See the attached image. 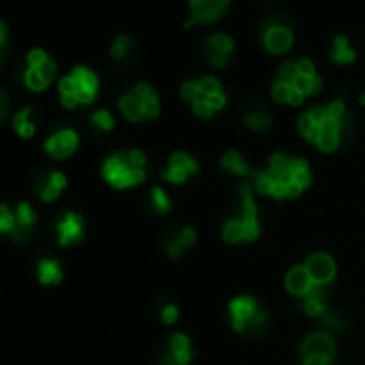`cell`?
Here are the masks:
<instances>
[{
	"instance_id": "obj_12",
	"label": "cell",
	"mask_w": 365,
	"mask_h": 365,
	"mask_svg": "<svg viewBox=\"0 0 365 365\" xmlns=\"http://www.w3.org/2000/svg\"><path fill=\"white\" fill-rule=\"evenodd\" d=\"M243 228H245V241H254L260 235V224H258V213H256V202L252 196V187H243Z\"/></svg>"
},
{
	"instance_id": "obj_47",
	"label": "cell",
	"mask_w": 365,
	"mask_h": 365,
	"mask_svg": "<svg viewBox=\"0 0 365 365\" xmlns=\"http://www.w3.org/2000/svg\"><path fill=\"white\" fill-rule=\"evenodd\" d=\"M162 318H164V322L172 325V322L179 320V310H176L174 305H166V308L162 310Z\"/></svg>"
},
{
	"instance_id": "obj_24",
	"label": "cell",
	"mask_w": 365,
	"mask_h": 365,
	"mask_svg": "<svg viewBox=\"0 0 365 365\" xmlns=\"http://www.w3.org/2000/svg\"><path fill=\"white\" fill-rule=\"evenodd\" d=\"M245 125L249 129H256V131H264L271 127V114L264 110V108H256V110H249L245 114Z\"/></svg>"
},
{
	"instance_id": "obj_51",
	"label": "cell",
	"mask_w": 365,
	"mask_h": 365,
	"mask_svg": "<svg viewBox=\"0 0 365 365\" xmlns=\"http://www.w3.org/2000/svg\"><path fill=\"white\" fill-rule=\"evenodd\" d=\"M303 189H305V187H301V185H297V183L288 181V198H297V196H301Z\"/></svg>"
},
{
	"instance_id": "obj_4",
	"label": "cell",
	"mask_w": 365,
	"mask_h": 365,
	"mask_svg": "<svg viewBox=\"0 0 365 365\" xmlns=\"http://www.w3.org/2000/svg\"><path fill=\"white\" fill-rule=\"evenodd\" d=\"M54 232H56V241L62 247L76 245L84 239V219L78 213H64L58 222L54 224Z\"/></svg>"
},
{
	"instance_id": "obj_37",
	"label": "cell",
	"mask_w": 365,
	"mask_h": 365,
	"mask_svg": "<svg viewBox=\"0 0 365 365\" xmlns=\"http://www.w3.org/2000/svg\"><path fill=\"white\" fill-rule=\"evenodd\" d=\"M11 114V99H9V93L0 86V123L7 120Z\"/></svg>"
},
{
	"instance_id": "obj_32",
	"label": "cell",
	"mask_w": 365,
	"mask_h": 365,
	"mask_svg": "<svg viewBox=\"0 0 365 365\" xmlns=\"http://www.w3.org/2000/svg\"><path fill=\"white\" fill-rule=\"evenodd\" d=\"M299 78V69H297V62H292V60H288V62H283L281 67H279V82H286V84H292Z\"/></svg>"
},
{
	"instance_id": "obj_49",
	"label": "cell",
	"mask_w": 365,
	"mask_h": 365,
	"mask_svg": "<svg viewBox=\"0 0 365 365\" xmlns=\"http://www.w3.org/2000/svg\"><path fill=\"white\" fill-rule=\"evenodd\" d=\"M303 99H305V95H303L301 91L292 89V91H290V97H288V103H290V106H301Z\"/></svg>"
},
{
	"instance_id": "obj_42",
	"label": "cell",
	"mask_w": 365,
	"mask_h": 365,
	"mask_svg": "<svg viewBox=\"0 0 365 365\" xmlns=\"http://www.w3.org/2000/svg\"><path fill=\"white\" fill-rule=\"evenodd\" d=\"M191 106H193V112H196L200 118H210V116H213V112H215V110H213V108L202 99V97H200L196 103H191Z\"/></svg>"
},
{
	"instance_id": "obj_9",
	"label": "cell",
	"mask_w": 365,
	"mask_h": 365,
	"mask_svg": "<svg viewBox=\"0 0 365 365\" xmlns=\"http://www.w3.org/2000/svg\"><path fill=\"white\" fill-rule=\"evenodd\" d=\"M305 269L316 286H327L335 277V262L327 254H314L308 262Z\"/></svg>"
},
{
	"instance_id": "obj_13",
	"label": "cell",
	"mask_w": 365,
	"mask_h": 365,
	"mask_svg": "<svg viewBox=\"0 0 365 365\" xmlns=\"http://www.w3.org/2000/svg\"><path fill=\"white\" fill-rule=\"evenodd\" d=\"M264 45L273 54H283L292 47V33L288 26H271L264 30Z\"/></svg>"
},
{
	"instance_id": "obj_45",
	"label": "cell",
	"mask_w": 365,
	"mask_h": 365,
	"mask_svg": "<svg viewBox=\"0 0 365 365\" xmlns=\"http://www.w3.org/2000/svg\"><path fill=\"white\" fill-rule=\"evenodd\" d=\"M213 110H219V108H224L226 106V97L222 93H217V95H210V97H202Z\"/></svg>"
},
{
	"instance_id": "obj_18",
	"label": "cell",
	"mask_w": 365,
	"mask_h": 365,
	"mask_svg": "<svg viewBox=\"0 0 365 365\" xmlns=\"http://www.w3.org/2000/svg\"><path fill=\"white\" fill-rule=\"evenodd\" d=\"M110 54H112L114 60H118L123 64H129L135 58V41L131 37H127V35H120V37H116Z\"/></svg>"
},
{
	"instance_id": "obj_23",
	"label": "cell",
	"mask_w": 365,
	"mask_h": 365,
	"mask_svg": "<svg viewBox=\"0 0 365 365\" xmlns=\"http://www.w3.org/2000/svg\"><path fill=\"white\" fill-rule=\"evenodd\" d=\"M290 162H292V159H288V157H286V155H281V153L273 155V157H271V164H269L266 174H269L273 181H286V183H288Z\"/></svg>"
},
{
	"instance_id": "obj_20",
	"label": "cell",
	"mask_w": 365,
	"mask_h": 365,
	"mask_svg": "<svg viewBox=\"0 0 365 365\" xmlns=\"http://www.w3.org/2000/svg\"><path fill=\"white\" fill-rule=\"evenodd\" d=\"M288 181L297 183L301 187H308L312 183V174H310V166L305 159H292L290 162V172H288Z\"/></svg>"
},
{
	"instance_id": "obj_21",
	"label": "cell",
	"mask_w": 365,
	"mask_h": 365,
	"mask_svg": "<svg viewBox=\"0 0 365 365\" xmlns=\"http://www.w3.org/2000/svg\"><path fill=\"white\" fill-rule=\"evenodd\" d=\"M331 58H333V62H337V64H348V62H354L356 52L350 47V43H348L346 37H337V39L333 41Z\"/></svg>"
},
{
	"instance_id": "obj_53",
	"label": "cell",
	"mask_w": 365,
	"mask_h": 365,
	"mask_svg": "<svg viewBox=\"0 0 365 365\" xmlns=\"http://www.w3.org/2000/svg\"><path fill=\"white\" fill-rule=\"evenodd\" d=\"M7 54H9V41H5V43H0V64H3V62H5Z\"/></svg>"
},
{
	"instance_id": "obj_15",
	"label": "cell",
	"mask_w": 365,
	"mask_h": 365,
	"mask_svg": "<svg viewBox=\"0 0 365 365\" xmlns=\"http://www.w3.org/2000/svg\"><path fill=\"white\" fill-rule=\"evenodd\" d=\"M64 273H62V266L56 258H41L37 262V279L41 286H58L62 281Z\"/></svg>"
},
{
	"instance_id": "obj_40",
	"label": "cell",
	"mask_w": 365,
	"mask_h": 365,
	"mask_svg": "<svg viewBox=\"0 0 365 365\" xmlns=\"http://www.w3.org/2000/svg\"><path fill=\"white\" fill-rule=\"evenodd\" d=\"M176 239H179V243L187 249V247H191V245L196 243V232H193L191 228H181L179 235H176Z\"/></svg>"
},
{
	"instance_id": "obj_29",
	"label": "cell",
	"mask_w": 365,
	"mask_h": 365,
	"mask_svg": "<svg viewBox=\"0 0 365 365\" xmlns=\"http://www.w3.org/2000/svg\"><path fill=\"white\" fill-rule=\"evenodd\" d=\"M264 329H266V314L258 310V312L249 318L245 333H247V335H252V337H256V335L264 333Z\"/></svg>"
},
{
	"instance_id": "obj_44",
	"label": "cell",
	"mask_w": 365,
	"mask_h": 365,
	"mask_svg": "<svg viewBox=\"0 0 365 365\" xmlns=\"http://www.w3.org/2000/svg\"><path fill=\"white\" fill-rule=\"evenodd\" d=\"M271 196L273 198H288V183L286 181H273V187H271Z\"/></svg>"
},
{
	"instance_id": "obj_10",
	"label": "cell",
	"mask_w": 365,
	"mask_h": 365,
	"mask_svg": "<svg viewBox=\"0 0 365 365\" xmlns=\"http://www.w3.org/2000/svg\"><path fill=\"white\" fill-rule=\"evenodd\" d=\"M301 354H303V359H308V356H325V359L331 361L333 354H335V342H333V337L327 335V333H312V335L303 342Z\"/></svg>"
},
{
	"instance_id": "obj_41",
	"label": "cell",
	"mask_w": 365,
	"mask_h": 365,
	"mask_svg": "<svg viewBox=\"0 0 365 365\" xmlns=\"http://www.w3.org/2000/svg\"><path fill=\"white\" fill-rule=\"evenodd\" d=\"M183 249H185V247L179 243V239H176V237H170V239L166 241V252H168V256H170V258H174V260H176V258H181Z\"/></svg>"
},
{
	"instance_id": "obj_52",
	"label": "cell",
	"mask_w": 365,
	"mask_h": 365,
	"mask_svg": "<svg viewBox=\"0 0 365 365\" xmlns=\"http://www.w3.org/2000/svg\"><path fill=\"white\" fill-rule=\"evenodd\" d=\"M303 365H329V359H325V356H308Z\"/></svg>"
},
{
	"instance_id": "obj_33",
	"label": "cell",
	"mask_w": 365,
	"mask_h": 365,
	"mask_svg": "<svg viewBox=\"0 0 365 365\" xmlns=\"http://www.w3.org/2000/svg\"><path fill=\"white\" fill-rule=\"evenodd\" d=\"M151 200H153V206H155V210L157 213H168L170 210V198L166 196V191L164 189H159V187H155V189H151Z\"/></svg>"
},
{
	"instance_id": "obj_16",
	"label": "cell",
	"mask_w": 365,
	"mask_h": 365,
	"mask_svg": "<svg viewBox=\"0 0 365 365\" xmlns=\"http://www.w3.org/2000/svg\"><path fill=\"white\" fill-rule=\"evenodd\" d=\"M339 125L342 123H335L331 118H327L322 125H320V133H318V149L322 153H333L337 149V144H339Z\"/></svg>"
},
{
	"instance_id": "obj_11",
	"label": "cell",
	"mask_w": 365,
	"mask_h": 365,
	"mask_svg": "<svg viewBox=\"0 0 365 365\" xmlns=\"http://www.w3.org/2000/svg\"><path fill=\"white\" fill-rule=\"evenodd\" d=\"M258 312V303L252 297H239L230 303V318H232V327L239 333H245L249 318Z\"/></svg>"
},
{
	"instance_id": "obj_50",
	"label": "cell",
	"mask_w": 365,
	"mask_h": 365,
	"mask_svg": "<svg viewBox=\"0 0 365 365\" xmlns=\"http://www.w3.org/2000/svg\"><path fill=\"white\" fill-rule=\"evenodd\" d=\"M322 91V80L318 76H312L310 80V95H318Z\"/></svg>"
},
{
	"instance_id": "obj_39",
	"label": "cell",
	"mask_w": 365,
	"mask_h": 365,
	"mask_svg": "<svg viewBox=\"0 0 365 365\" xmlns=\"http://www.w3.org/2000/svg\"><path fill=\"white\" fill-rule=\"evenodd\" d=\"M254 187L256 191L264 193V196H271V187H273V179L264 172V174H258L256 181H254Z\"/></svg>"
},
{
	"instance_id": "obj_46",
	"label": "cell",
	"mask_w": 365,
	"mask_h": 365,
	"mask_svg": "<svg viewBox=\"0 0 365 365\" xmlns=\"http://www.w3.org/2000/svg\"><path fill=\"white\" fill-rule=\"evenodd\" d=\"M308 114H310V116H312V120H314V123H318V125H322V123L327 120V108H322V106H314Z\"/></svg>"
},
{
	"instance_id": "obj_17",
	"label": "cell",
	"mask_w": 365,
	"mask_h": 365,
	"mask_svg": "<svg viewBox=\"0 0 365 365\" xmlns=\"http://www.w3.org/2000/svg\"><path fill=\"white\" fill-rule=\"evenodd\" d=\"M11 125L16 129V133L24 140L33 137L35 131H37V118H35V112L30 108H24L20 110L13 118H11Z\"/></svg>"
},
{
	"instance_id": "obj_25",
	"label": "cell",
	"mask_w": 365,
	"mask_h": 365,
	"mask_svg": "<svg viewBox=\"0 0 365 365\" xmlns=\"http://www.w3.org/2000/svg\"><path fill=\"white\" fill-rule=\"evenodd\" d=\"M222 164H224V168H226V170H230L232 174H239V176H245V174H249V168H247V164L243 162V157H241L237 151H230V153H226V157L222 159Z\"/></svg>"
},
{
	"instance_id": "obj_3",
	"label": "cell",
	"mask_w": 365,
	"mask_h": 365,
	"mask_svg": "<svg viewBox=\"0 0 365 365\" xmlns=\"http://www.w3.org/2000/svg\"><path fill=\"white\" fill-rule=\"evenodd\" d=\"M78 144H80V140H78V133L76 131H73V129H60V131L52 133L45 140L43 149H45V153L52 159L62 162V159H69L73 153L78 151Z\"/></svg>"
},
{
	"instance_id": "obj_2",
	"label": "cell",
	"mask_w": 365,
	"mask_h": 365,
	"mask_svg": "<svg viewBox=\"0 0 365 365\" xmlns=\"http://www.w3.org/2000/svg\"><path fill=\"white\" fill-rule=\"evenodd\" d=\"M101 172H103V179L116 189H127L144 181V170L133 168L127 159V153H116L110 159H106Z\"/></svg>"
},
{
	"instance_id": "obj_22",
	"label": "cell",
	"mask_w": 365,
	"mask_h": 365,
	"mask_svg": "<svg viewBox=\"0 0 365 365\" xmlns=\"http://www.w3.org/2000/svg\"><path fill=\"white\" fill-rule=\"evenodd\" d=\"M118 106H120V112H123L131 123H137V120L144 116V112H142V101H140L133 93L123 95L120 101H118Z\"/></svg>"
},
{
	"instance_id": "obj_54",
	"label": "cell",
	"mask_w": 365,
	"mask_h": 365,
	"mask_svg": "<svg viewBox=\"0 0 365 365\" xmlns=\"http://www.w3.org/2000/svg\"><path fill=\"white\" fill-rule=\"evenodd\" d=\"M5 41H9V37H7V28H5V24L0 22V43H5Z\"/></svg>"
},
{
	"instance_id": "obj_43",
	"label": "cell",
	"mask_w": 365,
	"mask_h": 365,
	"mask_svg": "<svg viewBox=\"0 0 365 365\" xmlns=\"http://www.w3.org/2000/svg\"><path fill=\"white\" fill-rule=\"evenodd\" d=\"M297 69H299V76H305V78H312L316 76V69H314V62L310 58H301L297 62Z\"/></svg>"
},
{
	"instance_id": "obj_31",
	"label": "cell",
	"mask_w": 365,
	"mask_h": 365,
	"mask_svg": "<svg viewBox=\"0 0 365 365\" xmlns=\"http://www.w3.org/2000/svg\"><path fill=\"white\" fill-rule=\"evenodd\" d=\"M91 123H93L97 129H101V131L114 129V118H112V114H110L108 110H97V112L91 116Z\"/></svg>"
},
{
	"instance_id": "obj_35",
	"label": "cell",
	"mask_w": 365,
	"mask_h": 365,
	"mask_svg": "<svg viewBox=\"0 0 365 365\" xmlns=\"http://www.w3.org/2000/svg\"><path fill=\"white\" fill-rule=\"evenodd\" d=\"M39 73H41V76H43V80L47 82V84H52L54 82V78H56V62L47 56L39 67H35Z\"/></svg>"
},
{
	"instance_id": "obj_30",
	"label": "cell",
	"mask_w": 365,
	"mask_h": 365,
	"mask_svg": "<svg viewBox=\"0 0 365 365\" xmlns=\"http://www.w3.org/2000/svg\"><path fill=\"white\" fill-rule=\"evenodd\" d=\"M170 164L172 166H179V168H183L189 176L191 174H196L198 172V164L189 157V155H185V153H174L172 157H170Z\"/></svg>"
},
{
	"instance_id": "obj_26",
	"label": "cell",
	"mask_w": 365,
	"mask_h": 365,
	"mask_svg": "<svg viewBox=\"0 0 365 365\" xmlns=\"http://www.w3.org/2000/svg\"><path fill=\"white\" fill-rule=\"evenodd\" d=\"M24 84H26L28 91H35V93H41V91H45L50 86L35 67H26V71H24Z\"/></svg>"
},
{
	"instance_id": "obj_28",
	"label": "cell",
	"mask_w": 365,
	"mask_h": 365,
	"mask_svg": "<svg viewBox=\"0 0 365 365\" xmlns=\"http://www.w3.org/2000/svg\"><path fill=\"white\" fill-rule=\"evenodd\" d=\"M224 239L228 243H239V241H245V228H243V222L241 219H232L224 226Z\"/></svg>"
},
{
	"instance_id": "obj_1",
	"label": "cell",
	"mask_w": 365,
	"mask_h": 365,
	"mask_svg": "<svg viewBox=\"0 0 365 365\" xmlns=\"http://www.w3.org/2000/svg\"><path fill=\"white\" fill-rule=\"evenodd\" d=\"M37 230V213L28 202H18L13 206L0 204V237L9 239L16 245H24L33 239Z\"/></svg>"
},
{
	"instance_id": "obj_6",
	"label": "cell",
	"mask_w": 365,
	"mask_h": 365,
	"mask_svg": "<svg viewBox=\"0 0 365 365\" xmlns=\"http://www.w3.org/2000/svg\"><path fill=\"white\" fill-rule=\"evenodd\" d=\"M230 0H189V9H191V18L187 22V26L191 24H208V22H217L224 16L226 7Z\"/></svg>"
},
{
	"instance_id": "obj_48",
	"label": "cell",
	"mask_w": 365,
	"mask_h": 365,
	"mask_svg": "<svg viewBox=\"0 0 365 365\" xmlns=\"http://www.w3.org/2000/svg\"><path fill=\"white\" fill-rule=\"evenodd\" d=\"M310 80L312 78H305V76H299L295 82H292V89H297V91H301L303 95H310Z\"/></svg>"
},
{
	"instance_id": "obj_14",
	"label": "cell",
	"mask_w": 365,
	"mask_h": 365,
	"mask_svg": "<svg viewBox=\"0 0 365 365\" xmlns=\"http://www.w3.org/2000/svg\"><path fill=\"white\" fill-rule=\"evenodd\" d=\"M286 288L292 292V295H297V297H308L310 290L314 288V281H312L308 269L305 266L290 269V273L286 277Z\"/></svg>"
},
{
	"instance_id": "obj_34",
	"label": "cell",
	"mask_w": 365,
	"mask_h": 365,
	"mask_svg": "<svg viewBox=\"0 0 365 365\" xmlns=\"http://www.w3.org/2000/svg\"><path fill=\"white\" fill-rule=\"evenodd\" d=\"M181 97L187 101V103H196L198 99H200V84L198 82H185L183 86H181Z\"/></svg>"
},
{
	"instance_id": "obj_19",
	"label": "cell",
	"mask_w": 365,
	"mask_h": 365,
	"mask_svg": "<svg viewBox=\"0 0 365 365\" xmlns=\"http://www.w3.org/2000/svg\"><path fill=\"white\" fill-rule=\"evenodd\" d=\"M168 350L176 356V361H179L181 365H189V363H191V344H189L187 335H183V333L172 335V337H170V348H168Z\"/></svg>"
},
{
	"instance_id": "obj_8",
	"label": "cell",
	"mask_w": 365,
	"mask_h": 365,
	"mask_svg": "<svg viewBox=\"0 0 365 365\" xmlns=\"http://www.w3.org/2000/svg\"><path fill=\"white\" fill-rule=\"evenodd\" d=\"M235 50V43L230 37L226 35H210L208 41H206V47H204V56L208 58V62L213 67H226L228 62V56L232 54Z\"/></svg>"
},
{
	"instance_id": "obj_38",
	"label": "cell",
	"mask_w": 365,
	"mask_h": 365,
	"mask_svg": "<svg viewBox=\"0 0 365 365\" xmlns=\"http://www.w3.org/2000/svg\"><path fill=\"white\" fill-rule=\"evenodd\" d=\"M290 91H292V84H286V82H275L273 84V97L277 101H281V103H288Z\"/></svg>"
},
{
	"instance_id": "obj_36",
	"label": "cell",
	"mask_w": 365,
	"mask_h": 365,
	"mask_svg": "<svg viewBox=\"0 0 365 365\" xmlns=\"http://www.w3.org/2000/svg\"><path fill=\"white\" fill-rule=\"evenodd\" d=\"M198 84H200V97H210V95L222 93V86H219V82L215 78H204Z\"/></svg>"
},
{
	"instance_id": "obj_27",
	"label": "cell",
	"mask_w": 365,
	"mask_h": 365,
	"mask_svg": "<svg viewBox=\"0 0 365 365\" xmlns=\"http://www.w3.org/2000/svg\"><path fill=\"white\" fill-rule=\"evenodd\" d=\"M297 127H299V133H301L305 140H310V142H316V140H318L320 125H318V123H314L310 114H303V116L299 118V125H297Z\"/></svg>"
},
{
	"instance_id": "obj_5",
	"label": "cell",
	"mask_w": 365,
	"mask_h": 365,
	"mask_svg": "<svg viewBox=\"0 0 365 365\" xmlns=\"http://www.w3.org/2000/svg\"><path fill=\"white\" fill-rule=\"evenodd\" d=\"M67 187V176L58 170L52 172H41L35 181H33V189L35 196L41 202H54L56 198H60V193Z\"/></svg>"
},
{
	"instance_id": "obj_7",
	"label": "cell",
	"mask_w": 365,
	"mask_h": 365,
	"mask_svg": "<svg viewBox=\"0 0 365 365\" xmlns=\"http://www.w3.org/2000/svg\"><path fill=\"white\" fill-rule=\"evenodd\" d=\"M71 80L76 84V99L80 106H86V103H93L95 97H97V91H99V80L97 76L86 69V67H76L71 71Z\"/></svg>"
}]
</instances>
